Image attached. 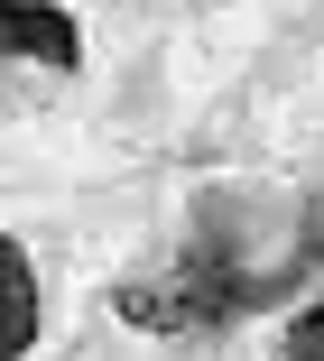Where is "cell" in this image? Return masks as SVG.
Instances as JSON below:
<instances>
[{
	"label": "cell",
	"mask_w": 324,
	"mask_h": 361,
	"mask_svg": "<svg viewBox=\"0 0 324 361\" xmlns=\"http://www.w3.org/2000/svg\"><path fill=\"white\" fill-rule=\"evenodd\" d=\"M0 56H28V65L74 75V65H84V28H74L56 0H0Z\"/></svg>",
	"instance_id": "7a4b0ae2"
},
{
	"label": "cell",
	"mask_w": 324,
	"mask_h": 361,
	"mask_svg": "<svg viewBox=\"0 0 324 361\" xmlns=\"http://www.w3.org/2000/svg\"><path fill=\"white\" fill-rule=\"evenodd\" d=\"M287 361H324V297H315V306L287 324Z\"/></svg>",
	"instance_id": "277c9868"
},
{
	"label": "cell",
	"mask_w": 324,
	"mask_h": 361,
	"mask_svg": "<svg viewBox=\"0 0 324 361\" xmlns=\"http://www.w3.org/2000/svg\"><path fill=\"white\" fill-rule=\"evenodd\" d=\"M260 287L241 278L213 241H195L176 269H148V278H121L112 287V315L121 324H139V334H204V324H222V315H241Z\"/></svg>",
	"instance_id": "6da1fadb"
},
{
	"label": "cell",
	"mask_w": 324,
	"mask_h": 361,
	"mask_svg": "<svg viewBox=\"0 0 324 361\" xmlns=\"http://www.w3.org/2000/svg\"><path fill=\"white\" fill-rule=\"evenodd\" d=\"M37 343V269H28V250L0 232V361H19Z\"/></svg>",
	"instance_id": "3957f363"
},
{
	"label": "cell",
	"mask_w": 324,
	"mask_h": 361,
	"mask_svg": "<svg viewBox=\"0 0 324 361\" xmlns=\"http://www.w3.org/2000/svg\"><path fill=\"white\" fill-rule=\"evenodd\" d=\"M296 250H306V259H324V195L306 204V223H296Z\"/></svg>",
	"instance_id": "5b68a950"
}]
</instances>
